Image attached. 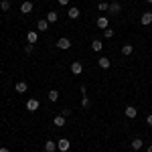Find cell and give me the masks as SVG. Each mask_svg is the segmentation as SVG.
<instances>
[{"mask_svg":"<svg viewBox=\"0 0 152 152\" xmlns=\"http://www.w3.org/2000/svg\"><path fill=\"white\" fill-rule=\"evenodd\" d=\"M132 53H134V45H124V47H122V55H124V57H130Z\"/></svg>","mask_w":152,"mask_h":152,"instance_id":"19","label":"cell"},{"mask_svg":"<svg viewBox=\"0 0 152 152\" xmlns=\"http://www.w3.org/2000/svg\"><path fill=\"white\" fill-rule=\"evenodd\" d=\"M53 124H55L57 128H63V126H65V116H55L53 118Z\"/></svg>","mask_w":152,"mask_h":152,"instance_id":"17","label":"cell"},{"mask_svg":"<svg viewBox=\"0 0 152 152\" xmlns=\"http://www.w3.org/2000/svg\"><path fill=\"white\" fill-rule=\"evenodd\" d=\"M14 89H16L18 94H26V91H28V83L26 81H18L16 85H14Z\"/></svg>","mask_w":152,"mask_h":152,"instance_id":"9","label":"cell"},{"mask_svg":"<svg viewBox=\"0 0 152 152\" xmlns=\"http://www.w3.org/2000/svg\"><path fill=\"white\" fill-rule=\"evenodd\" d=\"M33 51H35V45H31V43H28V45L24 47V53H26V55H31Z\"/></svg>","mask_w":152,"mask_h":152,"instance_id":"26","label":"cell"},{"mask_svg":"<svg viewBox=\"0 0 152 152\" xmlns=\"http://www.w3.org/2000/svg\"><path fill=\"white\" fill-rule=\"evenodd\" d=\"M45 150L47 152H57V142L55 140H47L45 142Z\"/></svg>","mask_w":152,"mask_h":152,"instance_id":"15","label":"cell"},{"mask_svg":"<svg viewBox=\"0 0 152 152\" xmlns=\"http://www.w3.org/2000/svg\"><path fill=\"white\" fill-rule=\"evenodd\" d=\"M97 8H99L102 12H107V10H110V4H107V2H99V4H97Z\"/></svg>","mask_w":152,"mask_h":152,"instance_id":"23","label":"cell"},{"mask_svg":"<svg viewBox=\"0 0 152 152\" xmlns=\"http://www.w3.org/2000/svg\"><path fill=\"white\" fill-rule=\"evenodd\" d=\"M57 20H59V14H57L55 10H53V12H47V23H49V24L57 23Z\"/></svg>","mask_w":152,"mask_h":152,"instance_id":"18","label":"cell"},{"mask_svg":"<svg viewBox=\"0 0 152 152\" xmlns=\"http://www.w3.org/2000/svg\"><path fill=\"white\" fill-rule=\"evenodd\" d=\"M124 114H126V118H130V120H134V118L138 116V110H136L134 105H126V110H124Z\"/></svg>","mask_w":152,"mask_h":152,"instance_id":"6","label":"cell"},{"mask_svg":"<svg viewBox=\"0 0 152 152\" xmlns=\"http://www.w3.org/2000/svg\"><path fill=\"white\" fill-rule=\"evenodd\" d=\"M26 41H28L31 45H35L37 41H39V33H37V31H28V33H26Z\"/></svg>","mask_w":152,"mask_h":152,"instance_id":"11","label":"cell"},{"mask_svg":"<svg viewBox=\"0 0 152 152\" xmlns=\"http://www.w3.org/2000/svg\"><path fill=\"white\" fill-rule=\"evenodd\" d=\"M61 116L69 118V116H71V110H69V107H65V110H63V112H61Z\"/></svg>","mask_w":152,"mask_h":152,"instance_id":"27","label":"cell"},{"mask_svg":"<svg viewBox=\"0 0 152 152\" xmlns=\"http://www.w3.org/2000/svg\"><path fill=\"white\" fill-rule=\"evenodd\" d=\"M0 8H2V10H10V0H2V2H0Z\"/></svg>","mask_w":152,"mask_h":152,"instance_id":"22","label":"cell"},{"mask_svg":"<svg viewBox=\"0 0 152 152\" xmlns=\"http://www.w3.org/2000/svg\"><path fill=\"white\" fill-rule=\"evenodd\" d=\"M57 152H59V150H57Z\"/></svg>","mask_w":152,"mask_h":152,"instance_id":"33","label":"cell"},{"mask_svg":"<svg viewBox=\"0 0 152 152\" xmlns=\"http://www.w3.org/2000/svg\"><path fill=\"white\" fill-rule=\"evenodd\" d=\"M47 97H49V102H57V99H59V91H57V89H51Z\"/></svg>","mask_w":152,"mask_h":152,"instance_id":"21","label":"cell"},{"mask_svg":"<svg viewBox=\"0 0 152 152\" xmlns=\"http://www.w3.org/2000/svg\"><path fill=\"white\" fill-rule=\"evenodd\" d=\"M20 12H23V14H28V12H33V2L24 0L23 4H20Z\"/></svg>","mask_w":152,"mask_h":152,"instance_id":"10","label":"cell"},{"mask_svg":"<svg viewBox=\"0 0 152 152\" xmlns=\"http://www.w3.org/2000/svg\"><path fill=\"white\" fill-rule=\"evenodd\" d=\"M71 73H73V75H81L83 73V65L79 61H73V63H71Z\"/></svg>","mask_w":152,"mask_h":152,"instance_id":"5","label":"cell"},{"mask_svg":"<svg viewBox=\"0 0 152 152\" xmlns=\"http://www.w3.org/2000/svg\"><path fill=\"white\" fill-rule=\"evenodd\" d=\"M67 16H69L71 20H75V18H79V16H81V10H79L77 6H69V10H67Z\"/></svg>","mask_w":152,"mask_h":152,"instance_id":"4","label":"cell"},{"mask_svg":"<svg viewBox=\"0 0 152 152\" xmlns=\"http://www.w3.org/2000/svg\"><path fill=\"white\" fill-rule=\"evenodd\" d=\"M146 2H148V4H152V0H146Z\"/></svg>","mask_w":152,"mask_h":152,"instance_id":"32","label":"cell"},{"mask_svg":"<svg viewBox=\"0 0 152 152\" xmlns=\"http://www.w3.org/2000/svg\"><path fill=\"white\" fill-rule=\"evenodd\" d=\"M0 152H10V150H8V148H4V146H2V148H0Z\"/></svg>","mask_w":152,"mask_h":152,"instance_id":"30","label":"cell"},{"mask_svg":"<svg viewBox=\"0 0 152 152\" xmlns=\"http://www.w3.org/2000/svg\"><path fill=\"white\" fill-rule=\"evenodd\" d=\"M59 4H61V6H67V4H69V0H59Z\"/></svg>","mask_w":152,"mask_h":152,"instance_id":"29","label":"cell"},{"mask_svg":"<svg viewBox=\"0 0 152 152\" xmlns=\"http://www.w3.org/2000/svg\"><path fill=\"white\" fill-rule=\"evenodd\" d=\"M146 152H152V144H150V146H148V148H146Z\"/></svg>","mask_w":152,"mask_h":152,"instance_id":"31","label":"cell"},{"mask_svg":"<svg viewBox=\"0 0 152 152\" xmlns=\"http://www.w3.org/2000/svg\"><path fill=\"white\" fill-rule=\"evenodd\" d=\"M41 107V102L37 99V97H31V99H26V110L28 112H37Z\"/></svg>","mask_w":152,"mask_h":152,"instance_id":"1","label":"cell"},{"mask_svg":"<svg viewBox=\"0 0 152 152\" xmlns=\"http://www.w3.org/2000/svg\"><path fill=\"white\" fill-rule=\"evenodd\" d=\"M97 65H99L102 69H110V65H112V61H110L107 57H99V59H97Z\"/></svg>","mask_w":152,"mask_h":152,"instance_id":"13","label":"cell"},{"mask_svg":"<svg viewBox=\"0 0 152 152\" xmlns=\"http://www.w3.org/2000/svg\"><path fill=\"white\" fill-rule=\"evenodd\" d=\"M57 49H61V51H67V49H71V41L67 39V37H61L57 41Z\"/></svg>","mask_w":152,"mask_h":152,"instance_id":"3","label":"cell"},{"mask_svg":"<svg viewBox=\"0 0 152 152\" xmlns=\"http://www.w3.org/2000/svg\"><path fill=\"white\" fill-rule=\"evenodd\" d=\"M71 148V142L67 140V138H61V140H57V150L59 152H67Z\"/></svg>","mask_w":152,"mask_h":152,"instance_id":"2","label":"cell"},{"mask_svg":"<svg viewBox=\"0 0 152 152\" xmlns=\"http://www.w3.org/2000/svg\"><path fill=\"white\" fill-rule=\"evenodd\" d=\"M140 23L144 24V26H148V24H152V12H142V16H140Z\"/></svg>","mask_w":152,"mask_h":152,"instance_id":"8","label":"cell"},{"mask_svg":"<svg viewBox=\"0 0 152 152\" xmlns=\"http://www.w3.org/2000/svg\"><path fill=\"white\" fill-rule=\"evenodd\" d=\"M95 24L104 31V28H107V26H110V18H107V16H99V18L95 20Z\"/></svg>","mask_w":152,"mask_h":152,"instance_id":"7","label":"cell"},{"mask_svg":"<svg viewBox=\"0 0 152 152\" xmlns=\"http://www.w3.org/2000/svg\"><path fill=\"white\" fill-rule=\"evenodd\" d=\"M37 28H39V33H45V31H49V23H47V18H41V20L37 23Z\"/></svg>","mask_w":152,"mask_h":152,"instance_id":"12","label":"cell"},{"mask_svg":"<svg viewBox=\"0 0 152 152\" xmlns=\"http://www.w3.org/2000/svg\"><path fill=\"white\" fill-rule=\"evenodd\" d=\"M91 49H94L95 53H99V51L104 49V43H102L99 39H94V41H91Z\"/></svg>","mask_w":152,"mask_h":152,"instance_id":"16","label":"cell"},{"mask_svg":"<svg viewBox=\"0 0 152 152\" xmlns=\"http://www.w3.org/2000/svg\"><path fill=\"white\" fill-rule=\"evenodd\" d=\"M107 12H112V14H120V12H122L120 2H110V10H107Z\"/></svg>","mask_w":152,"mask_h":152,"instance_id":"14","label":"cell"},{"mask_svg":"<svg viewBox=\"0 0 152 152\" xmlns=\"http://www.w3.org/2000/svg\"><path fill=\"white\" fill-rule=\"evenodd\" d=\"M146 124H148V126H152V114H148V116H146Z\"/></svg>","mask_w":152,"mask_h":152,"instance_id":"28","label":"cell"},{"mask_svg":"<svg viewBox=\"0 0 152 152\" xmlns=\"http://www.w3.org/2000/svg\"><path fill=\"white\" fill-rule=\"evenodd\" d=\"M89 104H91V102H89V97H87V95H83V97H81V105H83V107H89Z\"/></svg>","mask_w":152,"mask_h":152,"instance_id":"24","label":"cell"},{"mask_svg":"<svg viewBox=\"0 0 152 152\" xmlns=\"http://www.w3.org/2000/svg\"><path fill=\"white\" fill-rule=\"evenodd\" d=\"M104 37L105 39H112V37H114V31H112V28H104Z\"/></svg>","mask_w":152,"mask_h":152,"instance_id":"25","label":"cell"},{"mask_svg":"<svg viewBox=\"0 0 152 152\" xmlns=\"http://www.w3.org/2000/svg\"><path fill=\"white\" fill-rule=\"evenodd\" d=\"M130 146H132V150H140L142 148V140L140 138H134V140L130 142Z\"/></svg>","mask_w":152,"mask_h":152,"instance_id":"20","label":"cell"}]
</instances>
